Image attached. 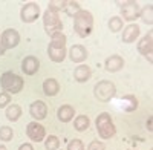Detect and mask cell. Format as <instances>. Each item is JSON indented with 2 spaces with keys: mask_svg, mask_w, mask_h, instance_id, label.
<instances>
[{
  "mask_svg": "<svg viewBox=\"0 0 153 150\" xmlns=\"http://www.w3.org/2000/svg\"><path fill=\"white\" fill-rule=\"evenodd\" d=\"M66 35L63 32H55L51 35V43L48 46V55L54 63H61L66 58Z\"/></svg>",
  "mask_w": 153,
  "mask_h": 150,
  "instance_id": "1",
  "label": "cell"
},
{
  "mask_svg": "<svg viewBox=\"0 0 153 150\" xmlns=\"http://www.w3.org/2000/svg\"><path fill=\"white\" fill-rule=\"evenodd\" d=\"M94 29V16L91 11L81 9L74 16V31L78 34L81 39L89 37Z\"/></svg>",
  "mask_w": 153,
  "mask_h": 150,
  "instance_id": "2",
  "label": "cell"
},
{
  "mask_svg": "<svg viewBox=\"0 0 153 150\" xmlns=\"http://www.w3.org/2000/svg\"><path fill=\"white\" fill-rule=\"evenodd\" d=\"M0 86H2V89L3 92L6 94H19L22 89H23V86H25V80L20 77V75L14 74V72H3L2 75H0Z\"/></svg>",
  "mask_w": 153,
  "mask_h": 150,
  "instance_id": "3",
  "label": "cell"
},
{
  "mask_svg": "<svg viewBox=\"0 0 153 150\" xmlns=\"http://www.w3.org/2000/svg\"><path fill=\"white\" fill-rule=\"evenodd\" d=\"M95 124H97V132L100 135V138L103 140H110L117 133V127H115V124L112 121L110 114H107V112L100 114L95 120Z\"/></svg>",
  "mask_w": 153,
  "mask_h": 150,
  "instance_id": "4",
  "label": "cell"
},
{
  "mask_svg": "<svg viewBox=\"0 0 153 150\" xmlns=\"http://www.w3.org/2000/svg\"><path fill=\"white\" fill-rule=\"evenodd\" d=\"M94 95L98 101L107 103L117 95V86H115V83H112L109 80H101L94 87Z\"/></svg>",
  "mask_w": 153,
  "mask_h": 150,
  "instance_id": "5",
  "label": "cell"
},
{
  "mask_svg": "<svg viewBox=\"0 0 153 150\" xmlns=\"http://www.w3.org/2000/svg\"><path fill=\"white\" fill-rule=\"evenodd\" d=\"M43 25H45L46 34H49V35H52L55 32H61V29H63V22L58 16V12L49 9V8L43 14Z\"/></svg>",
  "mask_w": 153,
  "mask_h": 150,
  "instance_id": "6",
  "label": "cell"
},
{
  "mask_svg": "<svg viewBox=\"0 0 153 150\" xmlns=\"http://www.w3.org/2000/svg\"><path fill=\"white\" fill-rule=\"evenodd\" d=\"M40 17V6L34 2L25 3L20 9V19L23 23H34Z\"/></svg>",
  "mask_w": 153,
  "mask_h": 150,
  "instance_id": "7",
  "label": "cell"
},
{
  "mask_svg": "<svg viewBox=\"0 0 153 150\" xmlns=\"http://www.w3.org/2000/svg\"><path fill=\"white\" fill-rule=\"evenodd\" d=\"M121 8V16L124 20L133 22L139 17V5L135 2V0H130V2H117Z\"/></svg>",
  "mask_w": 153,
  "mask_h": 150,
  "instance_id": "8",
  "label": "cell"
},
{
  "mask_svg": "<svg viewBox=\"0 0 153 150\" xmlns=\"http://www.w3.org/2000/svg\"><path fill=\"white\" fill-rule=\"evenodd\" d=\"M26 135L34 143H42L46 138V130L38 121H32L26 126Z\"/></svg>",
  "mask_w": 153,
  "mask_h": 150,
  "instance_id": "9",
  "label": "cell"
},
{
  "mask_svg": "<svg viewBox=\"0 0 153 150\" xmlns=\"http://www.w3.org/2000/svg\"><path fill=\"white\" fill-rule=\"evenodd\" d=\"M138 52L141 55H144L150 63L153 61V55H152V52H153V32L152 31L138 42Z\"/></svg>",
  "mask_w": 153,
  "mask_h": 150,
  "instance_id": "10",
  "label": "cell"
},
{
  "mask_svg": "<svg viewBox=\"0 0 153 150\" xmlns=\"http://www.w3.org/2000/svg\"><path fill=\"white\" fill-rule=\"evenodd\" d=\"M0 42H2V46L5 51L6 49H12L20 43V34L16 29H6L0 35Z\"/></svg>",
  "mask_w": 153,
  "mask_h": 150,
  "instance_id": "11",
  "label": "cell"
},
{
  "mask_svg": "<svg viewBox=\"0 0 153 150\" xmlns=\"http://www.w3.org/2000/svg\"><path fill=\"white\" fill-rule=\"evenodd\" d=\"M87 57H89V52L83 45H74L69 49V58H71L72 63L80 65V63H83V61H86Z\"/></svg>",
  "mask_w": 153,
  "mask_h": 150,
  "instance_id": "12",
  "label": "cell"
},
{
  "mask_svg": "<svg viewBox=\"0 0 153 150\" xmlns=\"http://www.w3.org/2000/svg\"><path fill=\"white\" fill-rule=\"evenodd\" d=\"M29 114L34 118V121H42L48 115V106L43 101H40V100H37V101H34L29 106Z\"/></svg>",
  "mask_w": 153,
  "mask_h": 150,
  "instance_id": "13",
  "label": "cell"
},
{
  "mask_svg": "<svg viewBox=\"0 0 153 150\" xmlns=\"http://www.w3.org/2000/svg\"><path fill=\"white\" fill-rule=\"evenodd\" d=\"M38 69H40V61H38L37 57L28 55V57L23 58V61H22V71L26 75H34V74L38 72Z\"/></svg>",
  "mask_w": 153,
  "mask_h": 150,
  "instance_id": "14",
  "label": "cell"
},
{
  "mask_svg": "<svg viewBox=\"0 0 153 150\" xmlns=\"http://www.w3.org/2000/svg\"><path fill=\"white\" fill-rule=\"evenodd\" d=\"M139 32H141V28L138 26L136 23H132L129 26H126L124 31H123V42L124 43H133L135 40H138L139 37Z\"/></svg>",
  "mask_w": 153,
  "mask_h": 150,
  "instance_id": "15",
  "label": "cell"
},
{
  "mask_svg": "<svg viewBox=\"0 0 153 150\" xmlns=\"http://www.w3.org/2000/svg\"><path fill=\"white\" fill-rule=\"evenodd\" d=\"M124 68V60L120 55H110L104 61V69L107 72H120Z\"/></svg>",
  "mask_w": 153,
  "mask_h": 150,
  "instance_id": "16",
  "label": "cell"
},
{
  "mask_svg": "<svg viewBox=\"0 0 153 150\" xmlns=\"http://www.w3.org/2000/svg\"><path fill=\"white\" fill-rule=\"evenodd\" d=\"M91 77H92V71L87 65H80L74 71V80L78 83H86L91 80Z\"/></svg>",
  "mask_w": 153,
  "mask_h": 150,
  "instance_id": "17",
  "label": "cell"
},
{
  "mask_svg": "<svg viewBox=\"0 0 153 150\" xmlns=\"http://www.w3.org/2000/svg\"><path fill=\"white\" fill-rule=\"evenodd\" d=\"M43 92L48 97H55L60 92V84L55 78H48L43 81Z\"/></svg>",
  "mask_w": 153,
  "mask_h": 150,
  "instance_id": "18",
  "label": "cell"
},
{
  "mask_svg": "<svg viewBox=\"0 0 153 150\" xmlns=\"http://www.w3.org/2000/svg\"><path fill=\"white\" fill-rule=\"evenodd\" d=\"M74 115H75V110H74V107L69 106V104H63V106L58 107V110H57V117H58V120H60L61 123H69V121L74 118Z\"/></svg>",
  "mask_w": 153,
  "mask_h": 150,
  "instance_id": "19",
  "label": "cell"
},
{
  "mask_svg": "<svg viewBox=\"0 0 153 150\" xmlns=\"http://www.w3.org/2000/svg\"><path fill=\"white\" fill-rule=\"evenodd\" d=\"M121 107H123L124 112H133V110H136L138 109V98L135 95H132V94L124 95L121 98Z\"/></svg>",
  "mask_w": 153,
  "mask_h": 150,
  "instance_id": "20",
  "label": "cell"
},
{
  "mask_svg": "<svg viewBox=\"0 0 153 150\" xmlns=\"http://www.w3.org/2000/svg\"><path fill=\"white\" fill-rule=\"evenodd\" d=\"M89 126H91V120L86 115H78L74 121V129L76 132H86L89 129Z\"/></svg>",
  "mask_w": 153,
  "mask_h": 150,
  "instance_id": "21",
  "label": "cell"
},
{
  "mask_svg": "<svg viewBox=\"0 0 153 150\" xmlns=\"http://www.w3.org/2000/svg\"><path fill=\"white\" fill-rule=\"evenodd\" d=\"M6 118L9 120V121H17V120H20V117H22V107L19 106V104H9L8 107H6Z\"/></svg>",
  "mask_w": 153,
  "mask_h": 150,
  "instance_id": "22",
  "label": "cell"
},
{
  "mask_svg": "<svg viewBox=\"0 0 153 150\" xmlns=\"http://www.w3.org/2000/svg\"><path fill=\"white\" fill-rule=\"evenodd\" d=\"M139 19H141L146 25H153V5H147L139 11Z\"/></svg>",
  "mask_w": 153,
  "mask_h": 150,
  "instance_id": "23",
  "label": "cell"
},
{
  "mask_svg": "<svg viewBox=\"0 0 153 150\" xmlns=\"http://www.w3.org/2000/svg\"><path fill=\"white\" fill-rule=\"evenodd\" d=\"M45 147H46V150H58V147H60V140H58V136H55V135L46 136V140H45Z\"/></svg>",
  "mask_w": 153,
  "mask_h": 150,
  "instance_id": "24",
  "label": "cell"
},
{
  "mask_svg": "<svg viewBox=\"0 0 153 150\" xmlns=\"http://www.w3.org/2000/svg\"><path fill=\"white\" fill-rule=\"evenodd\" d=\"M124 28V25H123V19L118 17V16H115L109 20V29L112 32H120L121 29Z\"/></svg>",
  "mask_w": 153,
  "mask_h": 150,
  "instance_id": "25",
  "label": "cell"
},
{
  "mask_svg": "<svg viewBox=\"0 0 153 150\" xmlns=\"http://www.w3.org/2000/svg\"><path fill=\"white\" fill-rule=\"evenodd\" d=\"M78 11H81V8H80V3L78 2H74V0H69V2H66V8H65V12L68 16H71V17H74Z\"/></svg>",
  "mask_w": 153,
  "mask_h": 150,
  "instance_id": "26",
  "label": "cell"
},
{
  "mask_svg": "<svg viewBox=\"0 0 153 150\" xmlns=\"http://www.w3.org/2000/svg\"><path fill=\"white\" fill-rule=\"evenodd\" d=\"M66 2H68V0H51L49 5H48V8H49V9H52V11H55V12L65 11V8H66Z\"/></svg>",
  "mask_w": 153,
  "mask_h": 150,
  "instance_id": "27",
  "label": "cell"
},
{
  "mask_svg": "<svg viewBox=\"0 0 153 150\" xmlns=\"http://www.w3.org/2000/svg\"><path fill=\"white\" fill-rule=\"evenodd\" d=\"M12 136H14V132H12V129L9 126H2L0 127V140L8 143L12 140Z\"/></svg>",
  "mask_w": 153,
  "mask_h": 150,
  "instance_id": "28",
  "label": "cell"
},
{
  "mask_svg": "<svg viewBox=\"0 0 153 150\" xmlns=\"http://www.w3.org/2000/svg\"><path fill=\"white\" fill-rule=\"evenodd\" d=\"M68 150H84V144L81 140H72L68 144Z\"/></svg>",
  "mask_w": 153,
  "mask_h": 150,
  "instance_id": "29",
  "label": "cell"
},
{
  "mask_svg": "<svg viewBox=\"0 0 153 150\" xmlns=\"http://www.w3.org/2000/svg\"><path fill=\"white\" fill-rule=\"evenodd\" d=\"M9 101H11V95L9 94H6V92L0 94V109L8 107L9 106Z\"/></svg>",
  "mask_w": 153,
  "mask_h": 150,
  "instance_id": "30",
  "label": "cell"
},
{
  "mask_svg": "<svg viewBox=\"0 0 153 150\" xmlns=\"http://www.w3.org/2000/svg\"><path fill=\"white\" fill-rule=\"evenodd\" d=\"M104 149H106V146L101 141H98V140L92 141L91 144H89V147H87V150H104Z\"/></svg>",
  "mask_w": 153,
  "mask_h": 150,
  "instance_id": "31",
  "label": "cell"
},
{
  "mask_svg": "<svg viewBox=\"0 0 153 150\" xmlns=\"http://www.w3.org/2000/svg\"><path fill=\"white\" fill-rule=\"evenodd\" d=\"M19 150H34V147H32V144H29V143H25V144H22V146L19 147Z\"/></svg>",
  "mask_w": 153,
  "mask_h": 150,
  "instance_id": "32",
  "label": "cell"
},
{
  "mask_svg": "<svg viewBox=\"0 0 153 150\" xmlns=\"http://www.w3.org/2000/svg\"><path fill=\"white\" fill-rule=\"evenodd\" d=\"M152 121H153V118L150 117V118L147 120V129H149V132H153V126H152Z\"/></svg>",
  "mask_w": 153,
  "mask_h": 150,
  "instance_id": "33",
  "label": "cell"
},
{
  "mask_svg": "<svg viewBox=\"0 0 153 150\" xmlns=\"http://www.w3.org/2000/svg\"><path fill=\"white\" fill-rule=\"evenodd\" d=\"M2 55H5V49L2 46V42H0V57H2Z\"/></svg>",
  "mask_w": 153,
  "mask_h": 150,
  "instance_id": "34",
  "label": "cell"
},
{
  "mask_svg": "<svg viewBox=\"0 0 153 150\" xmlns=\"http://www.w3.org/2000/svg\"><path fill=\"white\" fill-rule=\"evenodd\" d=\"M0 150H8V149H6V146H2V144H0Z\"/></svg>",
  "mask_w": 153,
  "mask_h": 150,
  "instance_id": "35",
  "label": "cell"
}]
</instances>
